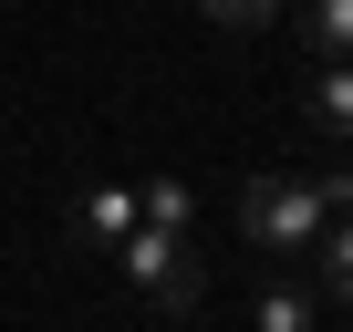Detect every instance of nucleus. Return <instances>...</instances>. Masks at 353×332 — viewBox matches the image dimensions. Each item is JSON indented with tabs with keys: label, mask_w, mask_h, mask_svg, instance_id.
Instances as JSON below:
<instances>
[{
	"label": "nucleus",
	"mask_w": 353,
	"mask_h": 332,
	"mask_svg": "<svg viewBox=\"0 0 353 332\" xmlns=\"http://www.w3.org/2000/svg\"><path fill=\"white\" fill-rule=\"evenodd\" d=\"M125 280H135V301L145 311H198V291H208V260H198V239H176V229H125L114 249H104Z\"/></svg>",
	"instance_id": "obj_1"
},
{
	"label": "nucleus",
	"mask_w": 353,
	"mask_h": 332,
	"mask_svg": "<svg viewBox=\"0 0 353 332\" xmlns=\"http://www.w3.org/2000/svg\"><path fill=\"white\" fill-rule=\"evenodd\" d=\"M322 187L312 177H250V198H239V229H250V249L260 260H301L312 239H322Z\"/></svg>",
	"instance_id": "obj_2"
},
{
	"label": "nucleus",
	"mask_w": 353,
	"mask_h": 332,
	"mask_svg": "<svg viewBox=\"0 0 353 332\" xmlns=\"http://www.w3.org/2000/svg\"><path fill=\"white\" fill-rule=\"evenodd\" d=\"M301 125L332 135V145H353V52H312V73H301Z\"/></svg>",
	"instance_id": "obj_3"
},
{
	"label": "nucleus",
	"mask_w": 353,
	"mask_h": 332,
	"mask_svg": "<svg viewBox=\"0 0 353 332\" xmlns=\"http://www.w3.org/2000/svg\"><path fill=\"white\" fill-rule=\"evenodd\" d=\"M301 260H312V280H322V301H343V311H353V218H343V208L322 218V239H312Z\"/></svg>",
	"instance_id": "obj_4"
},
{
	"label": "nucleus",
	"mask_w": 353,
	"mask_h": 332,
	"mask_svg": "<svg viewBox=\"0 0 353 332\" xmlns=\"http://www.w3.org/2000/svg\"><path fill=\"white\" fill-rule=\"evenodd\" d=\"M250 322H260V332H312V322H322V291H312V280H260Z\"/></svg>",
	"instance_id": "obj_5"
},
{
	"label": "nucleus",
	"mask_w": 353,
	"mask_h": 332,
	"mask_svg": "<svg viewBox=\"0 0 353 332\" xmlns=\"http://www.w3.org/2000/svg\"><path fill=\"white\" fill-rule=\"evenodd\" d=\"M281 21H301V52H353V0H281Z\"/></svg>",
	"instance_id": "obj_6"
},
{
	"label": "nucleus",
	"mask_w": 353,
	"mask_h": 332,
	"mask_svg": "<svg viewBox=\"0 0 353 332\" xmlns=\"http://www.w3.org/2000/svg\"><path fill=\"white\" fill-rule=\"evenodd\" d=\"M73 229H83V249H114V239H125V229H135V187H94V198H83V218H73Z\"/></svg>",
	"instance_id": "obj_7"
},
{
	"label": "nucleus",
	"mask_w": 353,
	"mask_h": 332,
	"mask_svg": "<svg viewBox=\"0 0 353 332\" xmlns=\"http://www.w3.org/2000/svg\"><path fill=\"white\" fill-rule=\"evenodd\" d=\"M135 218H145V229H176V239H188V229H198V198L176 187V177H145V187H135Z\"/></svg>",
	"instance_id": "obj_8"
},
{
	"label": "nucleus",
	"mask_w": 353,
	"mask_h": 332,
	"mask_svg": "<svg viewBox=\"0 0 353 332\" xmlns=\"http://www.w3.org/2000/svg\"><path fill=\"white\" fill-rule=\"evenodd\" d=\"M208 21H229V32H270L281 21V0H198Z\"/></svg>",
	"instance_id": "obj_9"
},
{
	"label": "nucleus",
	"mask_w": 353,
	"mask_h": 332,
	"mask_svg": "<svg viewBox=\"0 0 353 332\" xmlns=\"http://www.w3.org/2000/svg\"><path fill=\"white\" fill-rule=\"evenodd\" d=\"M312 187H322V208H343V218H353V156H343V166H322Z\"/></svg>",
	"instance_id": "obj_10"
}]
</instances>
